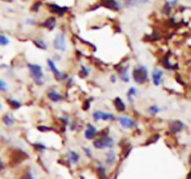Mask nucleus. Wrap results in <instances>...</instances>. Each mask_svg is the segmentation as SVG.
<instances>
[{
  "instance_id": "1",
  "label": "nucleus",
  "mask_w": 191,
  "mask_h": 179,
  "mask_svg": "<svg viewBox=\"0 0 191 179\" xmlns=\"http://www.w3.org/2000/svg\"><path fill=\"white\" fill-rule=\"evenodd\" d=\"M133 80L138 84H144L148 79V72L147 68L144 66H137L133 69Z\"/></svg>"
},
{
  "instance_id": "2",
  "label": "nucleus",
  "mask_w": 191,
  "mask_h": 179,
  "mask_svg": "<svg viewBox=\"0 0 191 179\" xmlns=\"http://www.w3.org/2000/svg\"><path fill=\"white\" fill-rule=\"evenodd\" d=\"M27 66L29 68L30 75H31V77L34 78L36 84L39 85V86L44 84V82H43V80H42V78H44V74H43L41 66H38V64H34V63H28Z\"/></svg>"
},
{
  "instance_id": "3",
  "label": "nucleus",
  "mask_w": 191,
  "mask_h": 179,
  "mask_svg": "<svg viewBox=\"0 0 191 179\" xmlns=\"http://www.w3.org/2000/svg\"><path fill=\"white\" fill-rule=\"evenodd\" d=\"M94 148L97 149H103V148H112L114 145V140L112 137L108 136L107 134H103L101 137L96 139L93 142Z\"/></svg>"
},
{
  "instance_id": "4",
  "label": "nucleus",
  "mask_w": 191,
  "mask_h": 179,
  "mask_svg": "<svg viewBox=\"0 0 191 179\" xmlns=\"http://www.w3.org/2000/svg\"><path fill=\"white\" fill-rule=\"evenodd\" d=\"M53 47L55 50L60 51H64L66 50V44H65V35L63 33L57 34L55 39L53 40Z\"/></svg>"
},
{
  "instance_id": "5",
  "label": "nucleus",
  "mask_w": 191,
  "mask_h": 179,
  "mask_svg": "<svg viewBox=\"0 0 191 179\" xmlns=\"http://www.w3.org/2000/svg\"><path fill=\"white\" fill-rule=\"evenodd\" d=\"M47 63H48V67H50V69L54 74V77H55V78L57 80H64V79H66L68 78L66 74L62 73V72L59 71V70L57 69V67H56V66H55V63H54V62L52 61L51 59H48Z\"/></svg>"
},
{
  "instance_id": "6",
  "label": "nucleus",
  "mask_w": 191,
  "mask_h": 179,
  "mask_svg": "<svg viewBox=\"0 0 191 179\" xmlns=\"http://www.w3.org/2000/svg\"><path fill=\"white\" fill-rule=\"evenodd\" d=\"M92 117H93L94 121H100V119H103V121H115V116L111 113H105L103 111H95L92 114Z\"/></svg>"
},
{
  "instance_id": "7",
  "label": "nucleus",
  "mask_w": 191,
  "mask_h": 179,
  "mask_svg": "<svg viewBox=\"0 0 191 179\" xmlns=\"http://www.w3.org/2000/svg\"><path fill=\"white\" fill-rule=\"evenodd\" d=\"M118 122L120 123V125L123 128H126V129H130V128H133L137 126V123H136L133 118H130L129 117L126 116H121L118 118Z\"/></svg>"
},
{
  "instance_id": "8",
  "label": "nucleus",
  "mask_w": 191,
  "mask_h": 179,
  "mask_svg": "<svg viewBox=\"0 0 191 179\" xmlns=\"http://www.w3.org/2000/svg\"><path fill=\"white\" fill-rule=\"evenodd\" d=\"M27 157L28 156H27L24 151L16 150L13 153V157H11V163H14L13 165H17V164L21 163V161H24Z\"/></svg>"
},
{
  "instance_id": "9",
  "label": "nucleus",
  "mask_w": 191,
  "mask_h": 179,
  "mask_svg": "<svg viewBox=\"0 0 191 179\" xmlns=\"http://www.w3.org/2000/svg\"><path fill=\"white\" fill-rule=\"evenodd\" d=\"M169 127H170V131L172 133H177L182 132L185 129V124L180 121H172L169 123Z\"/></svg>"
},
{
  "instance_id": "10",
  "label": "nucleus",
  "mask_w": 191,
  "mask_h": 179,
  "mask_svg": "<svg viewBox=\"0 0 191 179\" xmlns=\"http://www.w3.org/2000/svg\"><path fill=\"white\" fill-rule=\"evenodd\" d=\"M162 76H163V72L161 71L160 69H158V68L153 69V71H152V78H153V82H154V84L156 86H159L161 83Z\"/></svg>"
},
{
  "instance_id": "11",
  "label": "nucleus",
  "mask_w": 191,
  "mask_h": 179,
  "mask_svg": "<svg viewBox=\"0 0 191 179\" xmlns=\"http://www.w3.org/2000/svg\"><path fill=\"white\" fill-rule=\"evenodd\" d=\"M48 9H51V11L52 13H56L58 14L59 16H63V13L67 10V8H63V7H59L58 5H55V4H51L48 5Z\"/></svg>"
},
{
  "instance_id": "12",
  "label": "nucleus",
  "mask_w": 191,
  "mask_h": 179,
  "mask_svg": "<svg viewBox=\"0 0 191 179\" xmlns=\"http://www.w3.org/2000/svg\"><path fill=\"white\" fill-rule=\"evenodd\" d=\"M97 135V130L94 126H92L91 124H89V127L86 129L85 131V137L89 140L93 139Z\"/></svg>"
},
{
  "instance_id": "13",
  "label": "nucleus",
  "mask_w": 191,
  "mask_h": 179,
  "mask_svg": "<svg viewBox=\"0 0 191 179\" xmlns=\"http://www.w3.org/2000/svg\"><path fill=\"white\" fill-rule=\"evenodd\" d=\"M42 26L45 27V28L48 29L50 31H52L54 29V27L56 26V20L54 17H50L48 19H47L44 23L42 24Z\"/></svg>"
},
{
  "instance_id": "14",
  "label": "nucleus",
  "mask_w": 191,
  "mask_h": 179,
  "mask_svg": "<svg viewBox=\"0 0 191 179\" xmlns=\"http://www.w3.org/2000/svg\"><path fill=\"white\" fill-rule=\"evenodd\" d=\"M66 159L69 160V162H71V163H76L79 160V155L76 152H75V151L69 150L66 154Z\"/></svg>"
},
{
  "instance_id": "15",
  "label": "nucleus",
  "mask_w": 191,
  "mask_h": 179,
  "mask_svg": "<svg viewBox=\"0 0 191 179\" xmlns=\"http://www.w3.org/2000/svg\"><path fill=\"white\" fill-rule=\"evenodd\" d=\"M103 5L108 9H119V8H120L119 4L116 1V0H103Z\"/></svg>"
},
{
  "instance_id": "16",
  "label": "nucleus",
  "mask_w": 191,
  "mask_h": 179,
  "mask_svg": "<svg viewBox=\"0 0 191 179\" xmlns=\"http://www.w3.org/2000/svg\"><path fill=\"white\" fill-rule=\"evenodd\" d=\"M114 105H115V107H116V109L118 112H123V111H125V109H126V106H125L124 102L119 98V97H117V98L115 99Z\"/></svg>"
},
{
  "instance_id": "17",
  "label": "nucleus",
  "mask_w": 191,
  "mask_h": 179,
  "mask_svg": "<svg viewBox=\"0 0 191 179\" xmlns=\"http://www.w3.org/2000/svg\"><path fill=\"white\" fill-rule=\"evenodd\" d=\"M128 70H129V66H123L120 71H119V77H120L121 80H123L124 82H126V83H128L130 81Z\"/></svg>"
},
{
  "instance_id": "18",
  "label": "nucleus",
  "mask_w": 191,
  "mask_h": 179,
  "mask_svg": "<svg viewBox=\"0 0 191 179\" xmlns=\"http://www.w3.org/2000/svg\"><path fill=\"white\" fill-rule=\"evenodd\" d=\"M48 98H50L54 103H58V102H60V101L63 99V96L60 94V93H58L57 91H53V90L51 91H48Z\"/></svg>"
},
{
  "instance_id": "19",
  "label": "nucleus",
  "mask_w": 191,
  "mask_h": 179,
  "mask_svg": "<svg viewBox=\"0 0 191 179\" xmlns=\"http://www.w3.org/2000/svg\"><path fill=\"white\" fill-rule=\"evenodd\" d=\"M116 161V153L114 152V150H110L109 152L106 154V159H105V162L108 165H112L115 163Z\"/></svg>"
},
{
  "instance_id": "20",
  "label": "nucleus",
  "mask_w": 191,
  "mask_h": 179,
  "mask_svg": "<svg viewBox=\"0 0 191 179\" xmlns=\"http://www.w3.org/2000/svg\"><path fill=\"white\" fill-rule=\"evenodd\" d=\"M146 2H148V0H127L126 6L127 7H134V6H138V5L145 4Z\"/></svg>"
},
{
  "instance_id": "21",
  "label": "nucleus",
  "mask_w": 191,
  "mask_h": 179,
  "mask_svg": "<svg viewBox=\"0 0 191 179\" xmlns=\"http://www.w3.org/2000/svg\"><path fill=\"white\" fill-rule=\"evenodd\" d=\"M3 122L5 123V125H7V126H12L13 124H14V118H12V117H10L9 115H5L4 117H3Z\"/></svg>"
},
{
  "instance_id": "22",
  "label": "nucleus",
  "mask_w": 191,
  "mask_h": 179,
  "mask_svg": "<svg viewBox=\"0 0 191 179\" xmlns=\"http://www.w3.org/2000/svg\"><path fill=\"white\" fill-rule=\"evenodd\" d=\"M33 42H34L35 46L37 47L38 48H40V50H42V51H46L47 50V45H46V43L43 41V40H41V39H36V40H34Z\"/></svg>"
},
{
  "instance_id": "23",
  "label": "nucleus",
  "mask_w": 191,
  "mask_h": 179,
  "mask_svg": "<svg viewBox=\"0 0 191 179\" xmlns=\"http://www.w3.org/2000/svg\"><path fill=\"white\" fill-rule=\"evenodd\" d=\"M160 110H161L160 107L159 106H157V105H153V106L148 107V112L151 114V115H156V114L160 112Z\"/></svg>"
},
{
  "instance_id": "24",
  "label": "nucleus",
  "mask_w": 191,
  "mask_h": 179,
  "mask_svg": "<svg viewBox=\"0 0 191 179\" xmlns=\"http://www.w3.org/2000/svg\"><path fill=\"white\" fill-rule=\"evenodd\" d=\"M98 171V175H99V178L100 179H106V173H105V169L103 166H98L97 168Z\"/></svg>"
},
{
  "instance_id": "25",
  "label": "nucleus",
  "mask_w": 191,
  "mask_h": 179,
  "mask_svg": "<svg viewBox=\"0 0 191 179\" xmlns=\"http://www.w3.org/2000/svg\"><path fill=\"white\" fill-rule=\"evenodd\" d=\"M8 102H9V106L12 108H14V109H18L21 106V103L15 99H8Z\"/></svg>"
},
{
  "instance_id": "26",
  "label": "nucleus",
  "mask_w": 191,
  "mask_h": 179,
  "mask_svg": "<svg viewBox=\"0 0 191 179\" xmlns=\"http://www.w3.org/2000/svg\"><path fill=\"white\" fill-rule=\"evenodd\" d=\"M136 93H137V91H136L135 88H133V87H132V88H130L129 91H128V93H127V96H128V99L130 102H133V98L132 97L134 96Z\"/></svg>"
},
{
  "instance_id": "27",
  "label": "nucleus",
  "mask_w": 191,
  "mask_h": 179,
  "mask_svg": "<svg viewBox=\"0 0 191 179\" xmlns=\"http://www.w3.org/2000/svg\"><path fill=\"white\" fill-rule=\"evenodd\" d=\"M9 43V40L7 36H5L3 35H0V45L2 46H6Z\"/></svg>"
},
{
  "instance_id": "28",
  "label": "nucleus",
  "mask_w": 191,
  "mask_h": 179,
  "mask_svg": "<svg viewBox=\"0 0 191 179\" xmlns=\"http://www.w3.org/2000/svg\"><path fill=\"white\" fill-rule=\"evenodd\" d=\"M21 179H36V177H34V175H33L31 170H28L26 172L25 175H24L21 177Z\"/></svg>"
},
{
  "instance_id": "29",
  "label": "nucleus",
  "mask_w": 191,
  "mask_h": 179,
  "mask_svg": "<svg viewBox=\"0 0 191 179\" xmlns=\"http://www.w3.org/2000/svg\"><path fill=\"white\" fill-rule=\"evenodd\" d=\"M34 148L37 151H39V152H44V151L46 150V146L44 145H42V144H35Z\"/></svg>"
},
{
  "instance_id": "30",
  "label": "nucleus",
  "mask_w": 191,
  "mask_h": 179,
  "mask_svg": "<svg viewBox=\"0 0 191 179\" xmlns=\"http://www.w3.org/2000/svg\"><path fill=\"white\" fill-rule=\"evenodd\" d=\"M171 10H172V6H171L170 2H166V4L164 5V8H163V11H164L167 15H169L171 12Z\"/></svg>"
},
{
  "instance_id": "31",
  "label": "nucleus",
  "mask_w": 191,
  "mask_h": 179,
  "mask_svg": "<svg viewBox=\"0 0 191 179\" xmlns=\"http://www.w3.org/2000/svg\"><path fill=\"white\" fill-rule=\"evenodd\" d=\"M0 91H8V86H7L6 82L3 81L2 79H0Z\"/></svg>"
},
{
  "instance_id": "32",
  "label": "nucleus",
  "mask_w": 191,
  "mask_h": 179,
  "mask_svg": "<svg viewBox=\"0 0 191 179\" xmlns=\"http://www.w3.org/2000/svg\"><path fill=\"white\" fill-rule=\"evenodd\" d=\"M37 130L40 132H48V131H51V128L50 127H47V126H38L37 127Z\"/></svg>"
},
{
  "instance_id": "33",
  "label": "nucleus",
  "mask_w": 191,
  "mask_h": 179,
  "mask_svg": "<svg viewBox=\"0 0 191 179\" xmlns=\"http://www.w3.org/2000/svg\"><path fill=\"white\" fill-rule=\"evenodd\" d=\"M42 5V3L41 2H37L36 5H34L33 6V9H32V10H35V11H37L38 9H39V7Z\"/></svg>"
},
{
  "instance_id": "34",
  "label": "nucleus",
  "mask_w": 191,
  "mask_h": 179,
  "mask_svg": "<svg viewBox=\"0 0 191 179\" xmlns=\"http://www.w3.org/2000/svg\"><path fill=\"white\" fill-rule=\"evenodd\" d=\"M83 150L85 151V153H86L87 157H89V158H91V152L90 148H83Z\"/></svg>"
},
{
  "instance_id": "35",
  "label": "nucleus",
  "mask_w": 191,
  "mask_h": 179,
  "mask_svg": "<svg viewBox=\"0 0 191 179\" xmlns=\"http://www.w3.org/2000/svg\"><path fill=\"white\" fill-rule=\"evenodd\" d=\"M81 70H82V73L84 74V76H88L89 75V70L87 69L85 66H81Z\"/></svg>"
},
{
  "instance_id": "36",
  "label": "nucleus",
  "mask_w": 191,
  "mask_h": 179,
  "mask_svg": "<svg viewBox=\"0 0 191 179\" xmlns=\"http://www.w3.org/2000/svg\"><path fill=\"white\" fill-rule=\"evenodd\" d=\"M89 108H90V101H86L84 106H83V109L84 110H88Z\"/></svg>"
},
{
  "instance_id": "37",
  "label": "nucleus",
  "mask_w": 191,
  "mask_h": 179,
  "mask_svg": "<svg viewBox=\"0 0 191 179\" xmlns=\"http://www.w3.org/2000/svg\"><path fill=\"white\" fill-rule=\"evenodd\" d=\"M61 121L64 122V125H67L68 122H69V121H68V119H67V118H64V117L61 118Z\"/></svg>"
},
{
  "instance_id": "38",
  "label": "nucleus",
  "mask_w": 191,
  "mask_h": 179,
  "mask_svg": "<svg viewBox=\"0 0 191 179\" xmlns=\"http://www.w3.org/2000/svg\"><path fill=\"white\" fill-rule=\"evenodd\" d=\"M111 80H112V82H113V83L116 82V76H115V75H112V76H111Z\"/></svg>"
},
{
  "instance_id": "39",
  "label": "nucleus",
  "mask_w": 191,
  "mask_h": 179,
  "mask_svg": "<svg viewBox=\"0 0 191 179\" xmlns=\"http://www.w3.org/2000/svg\"><path fill=\"white\" fill-rule=\"evenodd\" d=\"M3 168H4V164H3V162L1 161V160H0V171H1Z\"/></svg>"
},
{
  "instance_id": "40",
  "label": "nucleus",
  "mask_w": 191,
  "mask_h": 179,
  "mask_svg": "<svg viewBox=\"0 0 191 179\" xmlns=\"http://www.w3.org/2000/svg\"><path fill=\"white\" fill-rule=\"evenodd\" d=\"M2 1H6V2H11L12 0H2Z\"/></svg>"
},
{
  "instance_id": "41",
  "label": "nucleus",
  "mask_w": 191,
  "mask_h": 179,
  "mask_svg": "<svg viewBox=\"0 0 191 179\" xmlns=\"http://www.w3.org/2000/svg\"><path fill=\"white\" fill-rule=\"evenodd\" d=\"M1 107H2V106H1V104H0V108H1Z\"/></svg>"
}]
</instances>
